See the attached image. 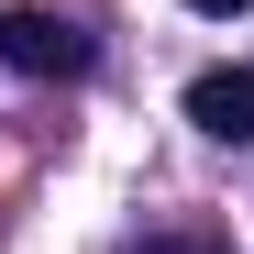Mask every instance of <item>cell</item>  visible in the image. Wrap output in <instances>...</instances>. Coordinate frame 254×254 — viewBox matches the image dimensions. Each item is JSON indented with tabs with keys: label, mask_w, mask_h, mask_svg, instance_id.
<instances>
[{
	"label": "cell",
	"mask_w": 254,
	"mask_h": 254,
	"mask_svg": "<svg viewBox=\"0 0 254 254\" xmlns=\"http://www.w3.org/2000/svg\"><path fill=\"white\" fill-rule=\"evenodd\" d=\"M188 11H210V22H232V11H254V0H188Z\"/></svg>",
	"instance_id": "obj_4"
},
{
	"label": "cell",
	"mask_w": 254,
	"mask_h": 254,
	"mask_svg": "<svg viewBox=\"0 0 254 254\" xmlns=\"http://www.w3.org/2000/svg\"><path fill=\"white\" fill-rule=\"evenodd\" d=\"M89 33H77L66 11H45V0H11V11H0V66L11 77H89Z\"/></svg>",
	"instance_id": "obj_1"
},
{
	"label": "cell",
	"mask_w": 254,
	"mask_h": 254,
	"mask_svg": "<svg viewBox=\"0 0 254 254\" xmlns=\"http://www.w3.org/2000/svg\"><path fill=\"white\" fill-rule=\"evenodd\" d=\"M188 122L210 144H254V66H199L188 77Z\"/></svg>",
	"instance_id": "obj_2"
},
{
	"label": "cell",
	"mask_w": 254,
	"mask_h": 254,
	"mask_svg": "<svg viewBox=\"0 0 254 254\" xmlns=\"http://www.w3.org/2000/svg\"><path fill=\"white\" fill-rule=\"evenodd\" d=\"M133 254H232V232L221 221H155V232H133Z\"/></svg>",
	"instance_id": "obj_3"
}]
</instances>
